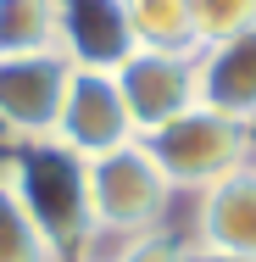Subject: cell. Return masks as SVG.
Returning a JSON list of instances; mask_svg holds the SVG:
<instances>
[{
    "mask_svg": "<svg viewBox=\"0 0 256 262\" xmlns=\"http://www.w3.org/2000/svg\"><path fill=\"white\" fill-rule=\"evenodd\" d=\"M184 6H190V23H195V45L228 39L245 23H256V0H184Z\"/></svg>",
    "mask_w": 256,
    "mask_h": 262,
    "instance_id": "cell-13",
    "label": "cell"
},
{
    "mask_svg": "<svg viewBox=\"0 0 256 262\" xmlns=\"http://www.w3.org/2000/svg\"><path fill=\"white\" fill-rule=\"evenodd\" d=\"M201 262H256V162L190 201V234Z\"/></svg>",
    "mask_w": 256,
    "mask_h": 262,
    "instance_id": "cell-6",
    "label": "cell"
},
{
    "mask_svg": "<svg viewBox=\"0 0 256 262\" xmlns=\"http://www.w3.org/2000/svg\"><path fill=\"white\" fill-rule=\"evenodd\" d=\"M0 190L39 223L61 257H73L89 234V162L73 157L61 140L0 145Z\"/></svg>",
    "mask_w": 256,
    "mask_h": 262,
    "instance_id": "cell-1",
    "label": "cell"
},
{
    "mask_svg": "<svg viewBox=\"0 0 256 262\" xmlns=\"http://www.w3.org/2000/svg\"><path fill=\"white\" fill-rule=\"evenodd\" d=\"M128 17H134L139 45H156V51H201L184 0H128Z\"/></svg>",
    "mask_w": 256,
    "mask_h": 262,
    "instance_id": "cell-11",
    "label": "cell"
},
{
    "mask_svg": "<svg viewBox=\"0 0 256 262\" xmlns=\"http://www.w3.org/2000/svg\"><path fill=\"white\" fill-rule=\"evenodd\" d=\"M245 134H251V162H256V117L245 123Z\"/></svg>",
    "mask_w": 256,
    "mask_h": 262,
    "instance_id": "cell-15",
    "label": "cell"
},
{
    "mask_svg": "<svg viewBox=\"0 0 256 262\" xmlns=\"http://www.w3.org/2000/svg\"><path fill=\"white\" fill-rule=\"evenodd\" d=\"M73 84V61L61 51L6 56L0 61V145L56 140V117Z\"/></svg>",
    "mask_w": 256,
    "mask_h": 262,
    "instance_id": "cell-5",
    "label": "cell"
},
{
    "mask_svg": "<svg viewBox=\"0 0 256 262\" xmlns=\"http://www.w3.org/2000/svg\"><path fill=\"white\" fill-rule=\"evenodd\" d=\"M56 51L78 73H117L139 51L128 0H56Z\"/></svg>",
    "mask_w": 256,
    "mask_h": 262,
    "instance_id": "cell-7",
    "label": "cell"
},
{
    "mask_svg": "<svg viewBox=\"0 0 256 262\" xmlns=\"http://www.w3.org/2000/svg\"><path fill=\"white\" fill-rule=\"evenodd\" d=\"M111 262H201V257H195V246H190L178 229H151V234L123 240Z\"/></svg>",
    "mask_w": 256,
    "mask_h": 262,
    "instance_id": "cell-14",
    "label": "cell"
},
{
    "mask_svg": "<svg viewBox=\"0 0 256 262\" xmlns=\"http://www.w3.org/2000/svg\"><path fill=\"white\" fill-rule=\"evenodd\" d=\"M0 262H67L51 240L39 234V223L0 190Z\"/></svg>",
    "mask_w": 256,
    "mask_h": 262,
    "instance_id": "cell-12",
    "label": "cell"
},
{
    "mask_svg": "<svg viewBox=\"0 0 256 262\" xmlns=\"http://www.w3.org/2000/svg\"><path fill=\"white\" fill-rule=\"evenodd\" d=\"M117 95L128 106V123L134 134L145 140L161 123L184 117L190 106H201V51H156L139 45L117 73Z\"/></svg>",
    "mask_w": 256,
    "mask_h": 262,
    "instance_id": "cell-4",
    "label": "cell"
},
{
    "mask_svg": "<svg viewBox=\"0 0 256 262\" xmlns=\"http://www.w3.org/2000/svg\"><path fill=\"white\" fill-rule=\"evenodd\" d=\"M173 212H178V190L156 167L145 140H128L89 162V229L151 234V229H173Z\"/></svg>",
    "mask_w": 256,
    "mask_h": 262,
    "instance_id": "cell-2",
    "label": "cell"
},
{
    "mask_svg": "<svg viewBox=\"0 0 256 262\" xmlns=\"http://www.w3.org/2000/svg\"><path fill=\"white\" fill-rule=\"evenodd\" d=\"M145 151L156 157V167L167 173V184L178 190V201L201 195L212 184H223L228 173L251 167V134L245 123L212 112V106H190L184 117L161 123L156 134H145Z\"/></svg>",
    "mask_w": 256,
    "mask_h": 262,
    "instance_id": "cell-3",
    "label": "cell"
},
{
    "mask_svg": "<svg viewBox=\"0 0 256 262\" xmlns=\"http://www.w3.org/2000/svg\"><path fill=\"white\" fill-rule=\"evenodd\" d=\"M56 51V0H0V61Z\"/></svg>",
    "mask_w": 256,
    "mask_h": 262,
    "instance_id": "cell-10",
    "label": "cell"
},
{
    "mask_svg": "<svg viewBox=\"0 0 256 262\" xmlns=\"http://www.w3.org/2000/svg\"><path fill=\"white\" fill-rule=\"evenodd\" d=\"M201 106L234 123L256 117V23H245L228 39L201 45Z\"/></svg>",
    "mask_w": 256,
    "mask_h": 262,
    "instance_id": "cell-9",
    "label": "cell"
},
{
    "mask_svg": "<svg viewBox=\"0 0 256 262\" xmlns=\"http://www.w3.org/2000/svg\"><path fill=\"white\" fill-rule=\"evenodd\" d=\"M56 140L84 162H95L106 151H117V145H128V140H139L111 73H78L73 67L67 101H61V117H56Z\"/></svg>",
    "mask_w": 256,
    "mask_h": 262,
    "instance_id": "cell-8",
    "label": "cell"
}]
</instances>
